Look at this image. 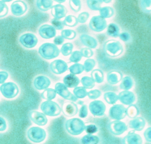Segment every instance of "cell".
<instances>
[{
	"label": "cell",
	"instance_id": "cell-1",
	"mask_svg": "<svg viewBox=\"0 0 151 144\" xmlns=\"http://www.w3.org/2000/svg\"><path fill=\"white\" fill-rule=\"evenodd\" d=\"M41 57L46 60H51L57 57L60 54L58 48L52 43H45L40 46L39 49Z\"/></svg>",
	"mask_w": 151,
	"mask_h": 144
},
{
	"label": "cell",
	"instance_id": "cell-2",
	"mask_svg": "<svg viewBox=\"0 0 151 144\" xmlns=\"http://www.w3.org/2000/svg\"><path fill=\"white\" fill-rule=\"evenodd\" d=\"M28 138L32 142L36 143L43 142L46 137V132L44 129L40 127H31L27 132Z\"/></svg>",
	"mask_w": 151,
	"mask_h": 144
},
{
	"label": "cell",
	"instance_id": "cell-3",
	"mask_svg": "<svg viewBox=\"0 0 151 144\" xmlns=\"http://www.w3.org/2000/svg\"><path fill=\"white\" fill-rule=\"evenodd\" d=\"M40 109L45 114L49 116H58L61 112V109L59 105L52 101H47L42 102Z\"/></svg>",
	"mask_w": 151,
	"mask_h": 144
},
{
	"label": "cell",
	"instance_id": "cell-4",
	"mask_svg": "<svg viewBox=\"0 0 151 144\" xmlns=\"http://www.w3.org/2000/svg\"><path fill=\"white\" fill-rule=\"evenodd\" d=\"M85 125L81 119L74 118L70 119L66 123V128L70 133L73 135H78L84 130Z\"/></svg>",
	"mask_w": 151,
	"mask_h": 144
},
{
	"label": "cell",
	"instance_id": "cell-5",
	"mask_svg": "<svg viewBox=\"0 0 151 144\" xmlns=\"http://www.w3.org/2000/svg\"><path fill=\"white\" fill-rule=\"evenodd\" d=\"M0 91L2 95L7 99H13L19 93V88L16 84L13 82H8L0 86Z\"/></svg>",
	"mask_w": 151,
	"mask_h": 144
},
{
	"label": "cell",
	"instance_id": "cell-6",
	"mask_svg": "<svg viewBox=\"0 0 151 144\" xmlns=\"http://www.w3.org/2000/svg\"><path fill=\"white\" fill-rule=\"evenodd\" d=\"M19 41L24 47L31 48L35 47L37 45L38 40L34 34L28 33L21 36L19 38Z\"/></svg>",
	"mask_w": 151,
	"mask_h": 144
},
{
	"label": "cell",
	"instance_id": "cell-7",
	"mask_svg": "<svg viewBox=\"0 0 151 144\" xmlns=\"http://www.w3.org/2000/svg\"><path fill=\"white\" fill-rule=\"evenodd\" d=\"M109 115L112 119L121 120L126 115V109L122 105H114L110 109Z\"/></svg>",
	"mask_w": 151,
	"mask_h": 144
},
{
	"label": "cell",
	"instance_id": "cell-8",
	"mask_svg": "<svg viewBox=\"0 0 151 144\" xmlns=\"http://www.w3.org/2000/svg\"><path fill=\"white\" fill-rule=\"evenodd\" d=\"M28 9L27 4L22 1H14L11 6L12 14L16 16H20L25 14Z\"/></svg>",
	"mask_w": 151,
	"mask_h": 144
},
{
	"label": "cell",
	"instance_id": "cell-9",
	"mask_svg": "<svg viewBox=\"0 0 151 144\" xmlns=\"http://www.w3.org/2000/svg\"><path fill=\"white\" fill-rule=\"evenodd\" d=\"M90 111L94 116L103 115L106 111V107L103 102L100 101H94L90 103Z\"/></svg>",
	"mask_w": 151,
	"mask_h": 144
},
{
	"label": "cell",
	"instance_id": "cell-10",
	"mask_svg": "<svg viewBox=\"0 0 151 144\" xmlns=\"http://www.w3.org/2000/svg\"><path fill=\"white\" fill-rule=\"evenodd\" d=\"M31 120L36 124L40 126H44L47 124V117L43 113L37 111H31L29 113Z\"/></svg>",
	"mask_w": 151,
	"mask_h": 144
},
{
	"label": "cell",
	"instance_id": "cell-11",
	"mask_svg": "<svg viewBox=\"0 0 151 144\" xmlns=\"http://www.w3.org/2000/svg\"><path fill=\"white\" fill-rule=\"evenodd\" d=\"M55 89L56 92L66 99L70 100L73 101H76L77 99L68 91L65 86L61 83H57L55 85Z\"/></svg>",
	"mask_w": 151,
	"mask_h": 144
},
{
	"label": "cell",
	"instance_id": "cell-12",
	"mask_svg": "<svg viewBox=\"0 0 151 144\" xmlns=\"http://www.w3.org/2000/svg\"><path fill=\"white\" fill-rule=\"evenodd\" d=\"M39 33L43 38L47 39L55 37L56 34V31L52 25L44 24L40 28Z\"/></svg>",
	"mask_w": 151,
	"mask_h": 144
},
{
	"label": "cell",
	"instance_id": "cell-13",
	"mask_svg": "<svg viewBox=\"0 0 151 144\" xmlns=\"http://www.w3.org/2000/svg\"><path fill=\"white\" fill-rule=\"evenodd\" d=\"M34 87L38 90H43L47 89L51 84L50 79L45 76H39L34 80Z\"/></svg>",
	"mask_w": 151,
	"mask_h": 144
},
{
	"label": "cell",
	"instance_id": "cell-14",
	"mask_svg": "<svg viewBox=\"0 0 151 144\" xmlns=\"http://www.w3.org/2000/svg\"><path fill=\"white\" fill-rule=\"evenodd\" d=\"M50 67L52 72L56 74L63 73L67 70L68 68L67 64L61 60L54 61L50 64Z\"/></svg>",
	"mask_w": 151,
	"mask_h": 144
},
{
	"label": "cell",
	"instance_id": "cell-15",
	"mask_svg": "<svg viewBox=\"0 0 151 144\" xmlns=\"http://www.w3.org/2000/svg\"><path fill=\"white\" fill-rule=\"evenodd\" d=\"M63 114L66 116L70 117L76 115L78 111L77 106L74 102H67L63 104L62 107Z\"/></svg>",
	"mask_w": 151,
	"mask_h": 144
},
{
	"label": "cell",
	"instance_id": "cell-16",
	"mask_svg": "<svg viewBox=\"0 0 151 144\" xmlns=\"http://www.w3.org/2000/svg\"><path fill=\"white\" fill-rule=\"evenodd\" d=\"M109 129L113 133L116 135H120L127 130L125 124L119 120L111 122L109 124Z\"/></svg>",
	"mask_w": 151,
	"mask_h": 144
},
{
	"label": "cell",
	"instance_id": "cell-17",
	"mask_svg": "<svg viewBox=\"0 0 151 144\" xmlns=\"http://www.w3.org/2000/svg\"><path fill=\"white\" fill-rule=\"evenodd\" d=\"M63 82L67 87L72 88L78 85L80 82L77 77L72 74H69L64 77Z\"/></svg>",
	"mask_w": 151,
	"mask_h": 144
},
{
	"label": "cell",
	"instance_id": "cell-18",
	"mask_svg": "<svg viewBox=\"0 0 151 144\" xmlns=\"http://www.w3.org/2000/svg\"><path fill=\"white\" fill-rule=\"evenodd\" d=\"M142 140L139 135L129 133L124 139V144H141Z\"/></svg>",
	"mask_w": 151,
	"mask_h": 144
},
{
	"label": "cell",
	"instance_id": "cell-19",
	"mask_svg": "<svg viewBox=\"0 0 151 144\" xmlns=\"http://www.w3.org/2000/svg\"><path fill=\"white\" fill-rule=\"evenodd\" d=\"M64 7L61 5H57L53 6L52 8V14L56 19L62 18L65 15Z\"/></svg>",
	"mask_w": 151,
	"mask_h": 144
},
{
	"label": "cell",
	"instance_id": "cell-20",
	"mask_svg": "<svg viewBox=\"0 0 151 144\" xmlns=\"http://www.w3.org/2000/svg\"><path fill=\"white\" fill-rule=\"evenodd\" d=\"M131 128L137 130H141L145 125V121L142 117H137L130 122Z\"/></svg>",
	"mask_w": 151,
	"mask_h": 144
},
{
	"label": "cell",
	"instance_id": "cell-21",
	"mask_svg": "<svg viewBox=\"0 0 151 144\" xmlns=\"http://www.w3.org/2000/svg\"><path fill=\"white\" fill-rule=\"evenodd\" d=\"M52 4L53 2L52 1L38 0L36 2L38 8L43 11H47L49 10L52 7Z\"/></svg>",
	"mask_w": 151,
	"mask_h": 144
},
{
	"label": "cell",
	"instance_id": "cell-22",
	"mask_svg": "<svg viewBox=\"0 0 151 144\" xmlns=\"http://www.w3.org/2000/svg\"><path fill=\"white\" fill-rule=\"evenodd\" d=\"M56 93L55 90L52 88L46 89L41 94V97L43 99L51 101L56 97Z\"/></svg>",
	"mask_w": 151,
	"mask_h": 144
},
{
	"label": "cell",
	"instance_id": "cell-23",
	"mask_svg": "<svg viewBox=\"0 0 151 144\" xmlns=\"http://www.w3.org/2000/svg\"><path fill=\"white\" fill-rule=\"evenodd\" d=\"M139 113L137 107L134 105H131L126 109V115L129 118H135L137 116Z\"/></svg>",
	"mask_w": 151,
	"mask_h": 144
},
{
	"label": "cell",
	"instance_id": "cell-24",
	"mask_svg": "<svg viewBox=\"0 0 151 144\" xmlns=\"http://www.w3.org/2000/svg\"><path fill=\"white\" fill-rule=\"evenodd\" d=\"M126 98L128 99L131 103L134 102L135 100L134 94H133L132 93L129 92V91H124L123 92L120 94V96H119V99L122 103H123V102L125 100Z\"/></svg>",
	"mask_w": 151,
	"mask_h": 144
},
{
	"label": "cell",
	"instance_id": "cell-25",
	"mask_svg": "<svg viewBox=\"0 0 151 144\" xmlns=\"http://www.w3.org/2000/svg\"><path fill=\"white\" fill-rule=\"evenodd\" d=\"M87 142L85 144H96L99 142V138L96 136L93 135H86L82 139L83 144Z\"/></svg>",
	"mask_w": 151,
	"mask_h": 144
},
{
	"label": "cell",
	"instance_id": "cell-26",
	"mask_svg": "<svg viewBox=\"0 0 151 144\" xmlns=\"http://www.w3.org/2000/svg\"><path fill=\"white\" fill-rule=\"evenodd\" d=\"M9 8L5 1H0V18L5 17L8 14Z\"/></svg>",
	"mask_w": 151,
	"mask_h": 144
},
{
	"label": "cell",
	"instance_id": "cell-27",
	"mask_svg": "<svg viewBox=\"0 0 151 144\" xmlns=\"http://www.w3.org/2000/svg\"><path fill=\"white\" fill-rule=\"evenodd\" d=\"M104 97H105V99H106V101L108 103L110 104H114L111 99H112L115 102H116L117 99H118L116 94H115L114 93H108L106 94H105Z\"/></svg>",
	"mask_w": 151,
	"mask_h": 144
},
{
	"label": "cell",
	"instance_id": "cell-28",
	"mask_svg": "<svg viewBox=\"0 0 151 144\" xmlns=\"http://www.w3.org/2000/svg\"><path fill=\"white\" fill-rule=\"evenodd\" d=\"M132 86V80L129 77H125L123 81L122 82L121 85V87L122 89H130Z\"/></svg>",
	"mask_w": 151,
	"mask_h": 144
},
{
	"label": "cell",
	"instance_id": "cell-29",
	"mask_svg": "<svg viewBox=\"0 0 151 144\" xmlns=\"http://www.w3.org/2000/svg\"><path fill=\"white\" fill-rule=\"evenodd\" d=\"M51 22L53 26V27L57 30H60L63 28V24L62 22L57 19H52Z\"/></svg>",
	"mask_w": 151,
	"mask_h": 144
},
{
	"label": "cell",
	"instance_id": "cell-30",
	"mask_svg": "<svg viewBox=\"0 0 151 144\" xmlns=\"http://www.w3.org/2000/svg\"><path fill=\"white\" fill-rule=\"evenodd\" d=\"M86 132L89 134L95 133L98 130V128L94 125H90L86 127Z\"/></svg>",
	"mask_w": 151,
	"mask_h": 144
},
{
	"label": "cell",
	"instance_id": "cell-31",
	"mask_svg": "<svg viewBox=\"0 0 151 144\" xmlns=\"http://www.w3.org/2000/svg\"><path fill=\"white\" fill-rule=\"evenodd\" d=\"M88 114L87 107L86 105L82 106V107L79 110V116L82 118H85L87 116Z\"/></svg>",
	"mask_w": 151,
	"mask_h": 144
},
{
	"label": "cell",
	"instance_id": "cell-32",
	"mask_svg": "<svg viewBox=\"0 0 151 144\" xmlns=\"http://www.w3.org/2000/svg\"><path fill=\"white\" fill-rule=\"evenodd\" d=\"M6 122L2 117L0 116V132H3L7 129Z\"/></svg>",
	"mask_w": 151,
	"mask_h": 144
},
{
	"label": "cell",
	"instance_id": "cell-33",
	"mask_svg": "<svg viewBox=\"0 0 151 144\" xmlns=\"http://www.w3.org/2000/svg\"><path fill=\"white\" fill-rule=\"evenodd\" d=\"M9 74L6 71H0V84H3L8 78Z\"/></svg>",
	"mask_w": 151,
	"mask_h": 144
},
{
	"label": "cell",
	"instance_id": "cell-34",
	"mask_svg": "<svg viewBox=\"0 0 151 144\" xmlns=\"http://www.w3.org/2000/svg\"><path fill=\"white\" fill-rule=\"evenodd\" d=\"M63 39L60 36H58V37H56L54 40V42L55 44V45H60L63 42Z\"/></svg>",
	"mask_w": 151,
	"mask_h": 144
}]
</instances>
